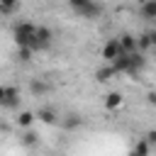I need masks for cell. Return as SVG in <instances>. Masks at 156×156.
<instances>
[{
    "label": "cell",
    "instance_id": "1",
    "mask_svg": "<svg viewBox=\"0 0 156 156\" xmlns=\"http://www.w3.org/2000/svg\"><path fill=\"white\" fill-rule=\"evenodd\" d=\"M12 37H15L17 49H32L34 37H37V24H32V22H17L12 27Z\"/></svg>",
    "mask_w": 156,
    "mask_h": 156
},
{
    "label": "cell",
    "instance_id": "2",
    "mask_svg": "<svg viewBox=\"0 0 156 156\" xmlns=\"http://www.w3.org/2000/svg\"><path fill=\"white\" fill-rule=\"evenodd\" d=\"M68 5H71V10H73L76 15H80V17H85V20H95V17L102 15V5L90 2V0H71Z\"/></svg>",
    "mask_w": 156,
    "mask_h": 156
},
{
    "label": "cell",
    "instance_id": "3",
    "mask_svg": "<svg viewBox=\"0 0 156 156\" xmlns=\"http://www.w3.org/2000/svg\"><path fill=\"white\" fill-rule=\"evenodd\" d=\"M0 107H5V110L20 107V90L15 85H0Z\"/></svg>",
    "mask_w": 156,
    "mask_h": 156
},
{
    "label": "cell",
    "instance_id": "4",
    "mask_svg": "<svg viewBox=\"0 0 156 156\" xmlns=\"http://www.w3.org/2000/svg\"><path fill=\"white\" fill-rule=\"evenodd\" d=\"M51 41H54V32H51L49 27L39 24V27H37V37H34V44H32V51H46V49L51 46Z\"/></svg>",
    "mask_w": 156,
    "mask_h": 156
},
{
    "label": "cell",
    "instance_id": "5",
    "mask_svg": "<svg viewBox=\"0 0 156 156\" xmlns=\"http://www.w3.org/2000/svg\"><path fill=\"white\" fill-rule=\"evenodd\" d=\"M124 51H122V46H119V39L117 37H112V39H107L105 41V46H102V58L107 61V63H112L117 56H122Z\"/></svg>",
    "mask_w": 156,
    "mask_h": 156
},
{
    "label": "cell",
    "instance_id": "6",
    "mask_svg": "<svg viewBox=\"0 0 156 156\" xmlns=\"http://www.w3.org/2000/svg\"><path fill=\"white\" fill-rule=\"evenodd\" d=\"M117 39H119V46H122L124 54H136V51H139V49H136V37H134V34H119Z\"/></svg>",
    "mask_w": 156,
    "mask_h": 156
},
{
    "label": "cell",
    "instance_id": "7",
    "mask_svg": "<svg viewBox=\"0 0 156 156\" xmlns=\"http://www.w3.org/2000/svg\"><path fill=\"white\" fill-rule=\"evenodd\" d=\"M37 119L44 122V124H56L58 122V112L51 110V107H39L37 110Z\"/></svg>",
    "mask_w": 156,
    "mask_h": 156
},
{
    "label": "cell",
    "instance_id": "8",
    "mask_svg": "<svg viewBox=\"0 0 156 156\" xmlns=\"http://www.w3.org/2000/svg\"><path fill=\"white\" fill-rule=\"evenodd\" d=\"M34 119H37V112H32V110H20V112H17V117H15L17 127H22V129H29Z\"/></svg>",
    "mask_w": 156,
    "mask_h": 156
},
{
    "label": "cell",
    "instance_id": "9",
    "mask_svg": "<svg viewBox=\"0 0 156 156\" xmlns=\"http://www.w3.org/2000/svg\"><path fill=\"white\" fill-rule=\"evenodd\" d=\"M110 66H112V71H115V73H129V54L117 56Z\"/></svg>",
    "mask_w": 156,
    "mask_h": 156
},
{
    "label": "cell",
    "instance_id": "10",
    "mask_svg": "<svg viewBox=\"0 0 156 156\" xmlns=\"http://www.w3.org/2000/svg\"><path fill=\"white\" fill-rule=\"evenodd\" d=\"M139 12L144 20H156V0H144L139 5Z\"/></svg>",
    "mask_w": 156,
    "mask_h": 156
},
{
    "label": "cell",
    "instance_id": "11",
    "mask_svg": "<svg viewBox=\"0 0 156 156\" xmlns=\"http://www.w3.org/2000/svg\"><path fill=\"white\" fill-rule=\"evenodd\" d=\"M144 63H146V58H144V54H129V73H139L141 68H144Z\"/></svg>",
    "mask_w": 156,
    "mask_h": 156
},
{
    "label": "cell",
    "instance_id": "12",
    "mask_svg": "<svg viewBox=\"0 0 156 156\" xmlns=\"http://www.w3.org/2000/svg\"><path fill=\"white\" fill-rule=\"evenodd\" d=\"M122 100H124V98H122V93L112 90V93H107V95H105V107H107V110H117V107L122 105Z\"/></svg>",
    "mask_w": 156,
    "mask_h": 156
},
{
    "label": "cell",
    "instance_id": "13",
    "mask_svg": "<svg viewBox=\"0 0 156 156\" xmlns=\"http://www.w3.org/2000/svg\"><path fill=\"white\" fill-rule=\"evenodd\" d=\"M115 76H117V73H115V71H112V66H110V63H107V66H102V68H98V71H95V78H98V83H107V80H112V78H115Z\"/></svg>",
    "mask_w": 156,
    "mask_h": 156
},
{
    "label": "cell",
    "instance_id": "14",
    "mask_svg": "<svg viewBox=\"0 0 156 156\" xmlns=\"http://www.w3.org/2000/svg\"><path fill=\"white\" fill-rule=\"evenodd\" d=\"M20 141H22L24 146H37V144H39V134L32 132V129H24V132L20 134Z\"/></svg>",
    "mask_w": 156,
    "mask_h": 156
},
{
    "label": "cell",
    "instance_id": "15",
    "mask_svg": "<svg viewBox=\"0 0 156 156\" xmlns=\"http://www.w3.org/2000/svg\"><path fill=\"white\" fill-rule=\"evenodd\" d=\"M149 151H151V146L146 144V139H139L134 146H132V151H129V156H149Z\"/></svg>",
    "mask_w": 156,
    "mask_h": 156
},
{
    "label": "cell",
    "instance_id": "16",
    "mask_svg": "<svg viewBox=\"0 0 156 156\" xmlns=\"http://www.w3.org/2000/svg\"><path fill=\"white\" fill-rule=\"evenodd\" d=\"M29 90H32L34 95H44V93H49V85H46L44 80H32V83H29Z\"/></svg>",
    "mask_w": 156,
    "mask_h": 156
},
{
    "label": "cell",
    "instance_id": "17",
    "mask_svg": "<svg viewBox=\"0 0 156 156\" xmlns=\"http://www.w3.org/2000/svg\"><path fill=\"white\" fill-rule=\"evenodd\" d=\"M66 117H68V119H63V127H66V129H76V127L83 124L80 115H66Z\"/></svg>",
    "mask_w": 156,
    "mask_h": 156
},
{
    "label": "cell",
    "instance_id": "18",
    "mask_svg": "<svg viewBox=\"0 0 156 156\" xmlns=\"http://www.w3.org/2000/svg\"><path fill=\"white\" fill-rule=\"evenodd\" d=\"M136 49H139V54H144L146 49H151V39H149V34L136 37Z\"/></svg>",
    "mask_w": 156,
    "mask_h": 156
},
{
    "label": "cell",
    "instance_id": "19",
    "mask_svg": "<svg viewBox=\"0 0 156 156\" xmlns=\"http://www.w3.org/2000/svg\"><path fill=\"white\" fill-rule=\"evenodd\" d=\"M20 10V2H0V15H12Z\"/></svg>",
    "mask_w": 156,
    "mask_h": 156
},
{
    "label": "cell",
    "instance_id": "20",
    "mask_svg": "<svg viewBox=\"0 0 156 156\" xmlns=\"http://www.w3.org/2000/svg\"><path fill=\"white\" fill-rule=\"evenodd\" d=\"M32 49H17V61H22V63H27V61H32Z\"/></svg>",
    "mask_w": 156,
    "mask_h": 156
},
{
    "label": "cell",
    "instance_id": "21",
    "mask_svg": "<svg viewBox=\"0 0 156 156\" xmlns=\"http://www.w3.org/2000/svg\"><path fill=\"white\" fill-rule=\"evenodd\" d=\"M144 139H146V144H149V146H156V129H149Z\"/></svg>",
    "mask_w": 156,
    "mask_h": 156
},
{
    "label": "cell",
    "instance_id": "22",
    "mask_svg": "<svg viewBox=\"0 0 156 156\" xmlns=\"http://www.w3.org/2000/svg\"><path fill=\"white\" fill-rule=\"evenodd\" d=\"M146 34H149V39H151V46L156 49V29H154V32H146Z\"/></svg>",
    "mask_w": 156,
    "mask_h": 156
},
{
    "label": "cell",
    "instance_id": "23",
    "mask_svg": "<svg viewBox=\"0 0 156 156\" xmlns=\"http://www.w3.org/2000/svg\"><path fill=\"white\" fill-rule=\"evenodd\" d=\"M149 102H151V105H156V93H151V95H149Z\"/></svg>",
    "mask_w": 156,
    "mask_h": 156
}]
</instances>
